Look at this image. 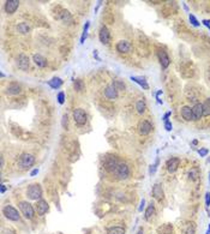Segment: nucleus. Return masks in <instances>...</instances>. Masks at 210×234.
Here are the masks:
<instances>
[{"mask_svg": "<svg viewBox=\"0 0 210 234\" xmlns=\"http://www.w3.org/2000/svg\"><path fill=\"white\" fill-rule=\"evenodd\" d=\"M26 194L30 199H34V201H37L40 199L42 196V189L41 186L39 184H33L29 186L28 191H26Z\"/></svg>", "mask_w": 210, "mask_h": 234, "instance_id": "nucleus-1", "label": "nucleus"}, {"mask_svg": "<svg viewBox=\"0 0 210 234\" xmlns=\"http://www.w3.org/2000/svg\"><path fill=\"white\" fill-rule=\"evenodd\" d=\"M19 209L22 211V214L24 215L25 218H33L34 215H35V210H34L33 205L28 202H19Z\"/></svg>", "mask_w": 210, "mask_h": 234, "instance_id": "nucleus-2", "label": "nucleus"}, {"mask_svg": "<svg viewBox=\"0 0 210 234\" xmlns=\"http://www.w3.org/2000/svg\"><path fill=\"white\" fill-rule=\"evenodd\" d=\"M2 214L5 215V218L11 220V221H19L21 215L17 211V209H15L12 205H6L4 209H2Z\"/></svg>", "mask_w": 210, "mask_h": 234, "instance_id": "nucleus-3", "label": "nucleus"}, {"mask_svg": "<svg viewBox=\"0 0 210 234\" xmlns=\"http://www.w3.org/2000/svg\"><path fill=\"white\" fill-rule=\"evenodd\" d=\"M115 176H118V179H127L128 176H130V169H128V166L125 165V163H119L118 167L115 168V171L113 172Z\"/></svg>", "mask_w": 210, "mask_h": 234, "instance_id": "nucleus-4", "label": "nucleus"}, {"mask_svg": "<svg viewBox=\"0 0 210 234\" xmlns=\"http://www.w3.org/2000/svg\"><path fill=\"white\" fill-rule=\"evenodd\" d=\"M35 163V157L31 154H23L19 159V166L21 168H29Z\"/></svg>", "mask_w": 210, "mask_h": 234, "instance_id": "nucleus-5", "label": "nucleus"}, {"mask_svg": "<svg viewBox=\"0 0 210 234\" xmlns=\"http://www.w3.org/2000/svg\"><path fill=\"white\" fill-rule=\"evenodd\" d=\"M86 113L84 112L83 109L81 108H77L73 110V119H75L76 124L79 126L84 125L86 123Z\"/></svg>", "mask_w": 210, "mask_h": 234, "instance_id": "nucleus-6", "label": "nucleus"}, {"mask_svg": "<svg viewBox=\"0 0 210 234\" xmlns=\"http://www.w3.org/2000/svg\"><path fill=\"white\" fill-rule=\"evenodd\" d=\"M151 130H152V125H151L150 121H148V120H142V121L138 124V131H139V133L143 134V136L149 134Z\"/></svg>", "mask_w": 210, "mask_h": 234, "instance_id": "nucleus-7", "label": "nucleus"}, {"mask_svg": "<svg viewBox=\"0 0 210 234\" xmlns=\"http://www.w3.org/2000/svg\"><path fill=\"white\" fill-rule=\"evenodd\" d=\"M35 209H36V213H37L40 216H43V215H44V214L48 211V209H49V205H48V203L44 201V199H39V201H37V203H36Z\"/></svg>", "mask_w": 210, "mask_h": 234, "instance_id": "nucleus-8", "label": "nucleus"}, {"mask_svg": "<svg viewBox=\"0 0 210 234\" xmlns=\"http://www.w3.org/2000/svg\"><path fill=\"white\" fill-rule=\"evenodd\" d=\"M17 65L21 70L23 71H26L29 68V65H30V61H29V58L25 55V54H19V57L17 59Z\"/></svg>", "mask_w": 210, "mask_h": 234, "instance_id": "nucleus-9", "label": "nucleus"}, {"mask_svg": "<svg viewBox=\"0 0 210 234\" xmlns=\"http://www.w3.org/2000/svg\"><path fill=\"white\" fill-rule=\"evenodd\" d=\"M99 37H100V41L103 43V44H108L109 41H110V34H109V30L107 29V26H102L100 29V34H99Z\"/></svg>", "mask_w": 210, "mask_h": 234, "instance_id": "nucleus-10", "label": "nucleus"}, {"mask_svg": "<svg viewBox=\"0 0 210 234\" xmlns=\"http://www.w3.org/2000/svg\"><path fill=\"white\" fill-rule=\"evenodd\" d=\"M179 165H180V160L178 159V157H172V159H169L167 161L166 167H167L169 173H174L176 169H178V167H179Z\"/></svg>", "mask_w": 210, "mask_h": 234, "instance_id": "nucleus-11", "label": "nucleus"}, {"mask_svg": "<svg viewBox=\"0 0 210 234\" xmlns=\"http://www.w3.org/2000/svg\"><path fill=\"white\" fill-rule=\"evenodd\" d=\"M157 57H159L160 63H161V66L163 68L168 67V65H169V57H168L167 52L163 49H160L157 52Z\"/></svg>", "mask_w": 210, "mask_h": 234, "instance_id": "nucleus-12", "label": "nucleus"}, {"mask_svg": "<svg viewBox=\"0 0 210 234\" xmlns=\"http://www.w3.org/2000/svg\"><path fill=\"white\" fill-rule=\"evenodd\" d=\"M19 6V1L18 0H7L6 4H5V11L12 15L13 12H16V10Z\"/></svg>", "mask_w": 210, "mask_h": 234, "instance_id": "nucleus-13", "label": "nucleus"}, {"mask_svg": "<svg viewBox=\"0 0 210 234\" xmlns=\"http://www.w3.org/2000/svg\"><path fill=\"white\" fill-rule=\"evenodd\" d=\"M118 165H119V162H118L117 157H108V159L106 160V162H105V168L107 169V171H109V172H114L115 171V168L118 167Z\"/></svg>", "mask_w": 210, "mask_h": 234, "instance_id": "nucleus-14", "label": "nucleus"}, {"mask_svg": "<svg viewBox=\"0 0 210 234\" xmlns=\"http://www.w3.org/2000/svg\"><path fill=\"white\" fill-rule=\"evenodd\" d=\"M192 113H193V119L194 120H199L203 117V105L196 103L192 107Z\"/></svg>", "mask_w": 210, "mask_h": 234, "instance_id": "nucleus-15", "label": "nucleus"}, {"mask_svg": "<svg viewBox=\"0 0 210 234\" xmlns=\"http://www.w3.org/2000/svg\"><path fill=\"white\" fill-rule=\"evenodd\" d=\"M152 196L157 201H161L163 198V190H162V187H161L160 184L154 185V187H152Z\"/></svg>", "mask_w": 210, "mask_h": 234, "instance_id": "nucleus-16", "label": "nucleus"}, {"mask_svg": "<svg viewBox=\"0 0 210 234\" xmlns=\"http://www.w3.org/2000/svg\"><path fill=\"white\" fill-rule=\"evenodd\" d=\"M105 96L109 100H114V99H117L118 91L113 88V85H109L105 89Z\"/></svg>", "mask_w": 210, "mask_h": 234, "instance_id": "nucleus-17", "label": "nucleus"}, {"mask_svg": "<svg viewBox=\"0 0 210 234\" xmlns=\"http://www.w3.org/2000/svg\"><path fill=\"white\" fill-rule=\"evenodd\" d=\"M181 117L184 118L185 120H187V121L194 120V119H193L192 108H190V107H187V106L183 107V108H181Z\"/></svg>", "mask_w": 210, "mask_h": 234, "instance_id": "nucleus-18", "label": "nucleus"}, {"mask_svg": "<svg viewBox=\"0 0 210 234\" xmlns=\"http://www.w3.org/2000/svg\"><path fill=\"white\" fill-rule=\"evenodd\" d=\"M130 48H131V46L127 41H119L117 43V50L119 53H127Z\"/></svg>", "mask_w": 210, "mask_h": 234, "instance_id": "nucleus-19", "label": "nucleus"}, {"mask_svg": "<svg viewBox=\"0 0 210 234\" xmlns=\"http://www.w3.org/2000/svg\"><path fill=\"white\" fill-rule=\"evenodd\" d=\"M131 81H133L134 83L139 84L143 89H145V90L149 89V84L147 83V81H145L143 77H136V76L133 77V76H132V77H131Z\"/></svg>", "mask_w": 210, "mask_h": 234, "instance_id": "nucleus-20", "label": "nucleus"}, {"mask_svg": "<svg viewBox=\"0 0 210 234\" xmlns=\"http://www.w3.org/2000/svg\"><path fill=\"white\" fill-rule=\"evenodd\" d=\"M155 214H156V210H155L154 204L151 203V204H149V207L147 208V210H145L144 218H145V220H147V221H149V220H151V218H154V215H155Z\"/></svg>", "mask_w": 210, "mask_h": 234, "instance_id": "nucleus-21", "label": "nucleus"}, {"mask_svg": "<svg viewBox=\"0 0 210 234\" xmlns=\"http://www.w3.org/2000/svg\"><path fill=\"white\" fill-rule=\"evenodd\" d=\"M19 91H21V87L16 83H11L7 87V90H6L8 95H17V94H19Z\"/></svg>", "mask_w": 210, "mask_h": 234, "instance_id": "nucleus-22", "label": "nucleus"}, {"mask_svg": "<svg viewBox=\"0 0 210 234\" xmlns=\"http://www.w3.org/2000/svg\"><path fill=\"white\" fill-rule=\"evenodd\" d=\"M34 61H35V64H36L37 66H40V67H44L47 65V60L43 58L42 55H40V54H35V55H34Z\"/></svg>", "mask_w": 210, "mask_h": 234, "instance_id": "nucleus-23", "label": "nucleus"}, {"mask_svg": "<svg viewBox=\"0 0 210 234\" xmlns=\"http://www.w3.org/2000/svg\"><path fill=\"white\" fill-rule=\"evenodd\" d=\"M59 18H60L64 23H70V22L72 21V17L70 15V12L66 11V10H63L61 13H59Z\"/></svg>", "mask_w": 210, "mask_h": 234, "instance_id": "nucleus-24", "label": "nucleus"}, {"mask_svg": "<svg viewBox=\"0 0 210 234\" xmlns=\"http://www.w3.org/2000/svg\"><path fill=\"white\" fill-rule=\"evenodd\" d=\"M48 84H49L53 89H58V88H60V87H61L63 81H61L60 78H58V77H55V78H53L52 81H48Z\"/></svg>", "mask_w": 210, "mask_h": 234, "instance_id": "nucleus-25", "label": "nucleus"}, {"mask_svg": "<svg viewBox=\"0 0 210 234\" xmlns=\"http://www.w3.org/2000/svg\"><path fill=\"white\" fill-rule=\"evenodd\" d=\"M136 109H137V112H138L139 114L144 113V112H145V109H147V105H145V102H144L143 100L137 101V103H136Z\"/></svg>", "mask_w": 210, "mask_h": 234, "instance_id": "nucleus-26", "label": "nucleus"}, {"mask_svg": "<svg viewBox=\"0 0 210 234\" xmlns=\"http://www.w3.org/2000/svg\"><path fill=\"white\" fill-rule=\"evenodd\" d=\"M107 234H125V228L123 227H112L109 228Z\"/></svg>", "mask_w": 210, "mask_h": 234, "instance_id": "nucleus-27", "label": "nucleus"}, {"mask_svg": "<svg viewBox=\"0 0 210 234\" xmlns=\"http://www.w3.org/2000/svg\"><path fill=\"white\" fill-rule=\"evenodd\" d=\"M17 29H18V31L21 34H28L30 31V26L26 24V23H19L18 26H17Z\"/></svg>", "mask_w": 210, "mask_h": 234, "instance_id": "nucleus-28", "label": "nucleus"}, {"mask_svg": "<svg viewBox=\"0 0 210 234\" xmlns=\"http://www.w3.org/2000/svg\"><path fill=\"white\" fill-rule=\"evenodd\" d=\"M203 115L204 117L210 115V99L205 100V102L203 103Z\"/></svg>", "mask_w": 210, "mask_h": 234, "instance_id": "nucleus-29", "label": "nucleus"}, {"mask_svg": "<svg viewBox=\"0 0 210 234\" xmlns=\"http://www.w3.org/2000/svg\"><path fill=\"white\" fill-rule=\"evenodd\" d=\"M112 85H113V88H114L117 91H119V90H124V89H125V84L123 83V82H120V81H114Z\"/></svg>", "mask_w": 210, "mask_h": 234, "instance_id": "nucleus-30", "label": "nucleus"}, {"mask_svg": "<svg viewBox=\"0 0 210 234\" xmlns=\"http://www.w3.org/2000/svg\"><path fill=\"white\" fill-rule=\"evenodd\" d=\"M73 87H75V89L77 90V91H82L84 89V83L82 79H77V81H75V83H73Z\"/></svg>", "mask_w": 210, "mask_h": 234, "instance_id": "nucleus-31", "label": "nucleus"}, {"mask_svg": "<svg viewBox=\"0 0 210 234\" xmlns=\"http://www.w3.org/2000/svg\"><path fill=\"white\" fill-rule=\"evenodd\" d=\"M88 28H89V22H86L85 25H84V30H83V35H82V39H81V43H83L84 39H85L86 35H88Z\"/></svg>", "mask_w": 210, "mask_h": 234, "instance_id": "nucleus-32", "label": "nucleus"}, {"mask_svg": "<svg viewBox=\"0 0 210 234\" xmlns=\"http://www.w3.org/2000/svg\"><path fill=\"white\" fill-rule=\"evenodd\" d=\"M189 18H190V22H191L194 26H199V22L196 19V17L193 16V15H190V17H189Z\"/></svg>", "mask_w": 210, "mask_h": 234, "instance_id": "nucleus-33", "label": "nucleus"}, {"mask_svg": "<svg viewBox=\"0 0 210 234\" xmlns=\"http://www.w3.org/2000/svg\"><path fill=\"white\" fill-rule=\"evenodd\" d=\"M58 101H59V103H60V105H63V103H64V101H65V94H64L63 91L58 94Z\"/></svg>", "mask_w": 210, "mask_h": 234, "instance_id": "nucleus-34", "label": "nucleus"}, {"mask_svg": "<svg viewBox=\"0 0 210 234\" xmlns=\"http://www.w3.org/2000/svg\"><path fill=\"white\" fill-rule=\"evenodd\" d=\"M210 207V192H207L205 194V208L208 209Z\"/></svg>", "mask_w": 210, "mask_h": 234, "instance_id": "nucleus-35", "label": "nucleus"}, {"mask_svg": "<svg viewBox=\"0 0 210 234\" xmlns=\"http://www.w3.org/2000/svg\"><path fill=\"white\" fill-rule=\"evenodd\" d=\"M186 234H194V226H193V225L189 226L187 231H186Z\"/></svg>", "mask_w": 210, "mask_h": 234, "instance_id": "nucleus-36", "label": "nucleus"}, {"mask_svg": "<svg viewBox=\"0 0 210 234\" xmlns=\"http://www.w3.org/2000/svg\"><path fill=\"white\" fill-rule=\"evenodd\" d=\"M165 129H166L167 131H170V130H172V123L166 121V123H165Z\"/></svg>", "mask_w": 210, "mask_h": 234, "instance_id": "nucleus-37", "label": "nucleus"}, {"mask_svg": "<svg viewBox=\"0 0 210 234\" xmlns=\"http://www.w3.org/2000/svg\"><path fill=\"white\" fill-rule=\"evenodd\" d=\"M157 165H159V160H156V162H155V165L154 166H151V173H154L155 171H156V167H157Z\"/></svg>", "mask_w": 210, "mask_h": 234, "instance_id": "nucleus-38", "label": "nucleus"}, {"mask_svg": "<svg viewBox=\"0 0 210 234\" xmlns=\"http://www.w3.org/2000/svg\"><path fill=\"white\" fill-rule=\"evenodd\" d=\"M207 154H208V149H201L199 150V155L201 156H205Z\"/></svg>", "mask_w": 210, "mask_h": 234, "instance_id": "nucleus-39", "label": "nucleus"}, {"mask_svg": "<svg viewBox=\"0 0 210 234\" xmlns=\"http://www.w3.org/2000/svg\"><path fill=\"white\" fill-rule=\"evenodd\" d=\"M63 126H64V127L67 126V115H64V117H63Z\"/></svg>", "mask_w": 210, "mask_h": 234, "instance_id": "nucleus-40", "label": "nucleus"}, {"mask_svg": "<svg viewBox=\"0 0 210 234\" xmlns=\"http://www.w3.org/2000/svg\"><path fill=\"white\" fill-rule=\"evenodd\" d=\"M169 115H170V112H168V113H166L165 114V117H163V121L166 123V121H168V118H169Z\"/></svg>", "mask_w": 210, "mask_h": 234, "instance_id": "nucleus-41", "label": "nucleus"}, {"mask_svg": "<svg viewBox=\"0 0 210 234\" xmlns=\"http://www.w3.org/2000/svg\"><path fill=\"white\" fill-rule=\"evenodd\" d=\"M144 204H145V201H144V199H142V201H141V205H139V211H143Z\"/></svg>", "mask_w": 210, "mask_h": 234, "instance_id": "nucleus-42", "label": "nucleus"}, {"mask_svg": "<svg viewBox=\"0 0 210 234\" xmlns=\"http://www.w3.org/2000/svg\"><path fill=\"white\" fill-rule=\"evenodd\" d=\"M37 173H39V169H37V168H35L34 171H31V173H30V176H36Z\"/></svg>", "mask_w": 210, "mask_h": 234, "instance_id": "nucleus-43", "label": "nucleus"}, {"mask_svg": "<svg viewBox=\"0 0 210 234\" xmlns=\"http://www.w3.org/2000/svg\"><path fill=\"white\" fill-rule=\"evenodd\" d=\"M203 24L207 25V26H208V28L210 29V22H209V21H207V19H205V21H203Z\"/></svg>", "mask_w": 210, "mask_h": 234, "instance_id": "nucleus-44", "label": "nucleus"}, {"mask_svg": "<svg viewBox=\"0 0 210 234\" xmlns=\"http://www.w3.org/2000/svg\"><path fill=\"white\" fill-rule=\"evenodd\" d=\"M6 191V187H5V185H1V193H4Z\"/></svg>", "mask_w": 210, "mask_h": 234, "instance_id": "nucleus-45", "label": "nucleus"}, {"mask_svg": "<svg viewBox=\"0 0 210 234\" xmlns=\"http://www.w3.org/2000/svg\"><path fill=\"white\" fill-rule=\"evenodd\" d=\"M137 234H144V231H143V228H139V229H138V232H137Z\"/></svg>", "mask_w": 210, "mask_h": 234, "instance_id": "nucleus-46", "label": "nucleus"}, {"mask_svg": "<svg viewBox=\"0 0 210 234\" xmlns=\"http://www.w3.org/2000/svg\"><path fill=\"white\" fill-rule=\"evenodd\" d=\"M208 232H209V234H210V225H209V231H208Z\"/></svg>", "mask_w": 210, "mask_h": 234, "instance_id": "nucleus-47", "label": "nucleus"}, {"mask_svg": "<svg viewBox=\"0 0 210 234\" xmlns=\"http://www.w3.org/2000/svg\"><path fill=\"white\" fill-rule=\"evenodd\" d=\"M209 181H210V176H209Z\"/></svg>", "mask_w": 210, "mask_h": 234, "instance_id": "nucleus-48", "label": "nucleus"}]
</instances>
